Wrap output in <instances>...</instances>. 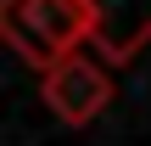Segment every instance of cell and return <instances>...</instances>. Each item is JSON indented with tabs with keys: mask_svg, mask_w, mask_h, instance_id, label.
Here are the masks:
<instances>
[{
	"mask_svg": "<svg viewBox=\"0 0 151 146\" xmlns=\"http://www.w3.org/2000/svg\"><path fill=\"white\" fill-rule=\"evenodd\" d=\"M0 34L28 68L50 73L62 56H73L90 39V6L84 0H6Z\"/></svg>",
	"mask_w": 151,
	"mask_h": 146,
	"instance_id": "6da1fadb",
	"label": "cell"
},
{
	"mask_svg": "<svg viewBox=\"0 0 151 146\" xmlns=\"http://www.w3.org/2000/svg\"><path fill=\"white\" fill-rule=\"evenodd\" d=\"M106 101H112V79H106V68H101L95 56H84V51L62 56V62L45 73V107H50L62 124H90V118L106 113Z\"/></svg>",
	"mask_w": 151,
	"mask_h": 146,
	"instance_id": "7a4b0ae2",
	"label": "cell"
},
{
	"mask_svg": "<svg viewBox=\"0 0 151 146\" xmlns=\"http://www.w3.org/2000/svg\"><path fill=\"white\" fill-rule=\"evenodd\" d=\"M90 6V45L106 62H134L151 45V0H84Z\"/></svg>",
	"mask_w": 151,
	"mask_h": 146,
	"instance_id": "3957f363",
	"label": "cell"
}]
</instances>
